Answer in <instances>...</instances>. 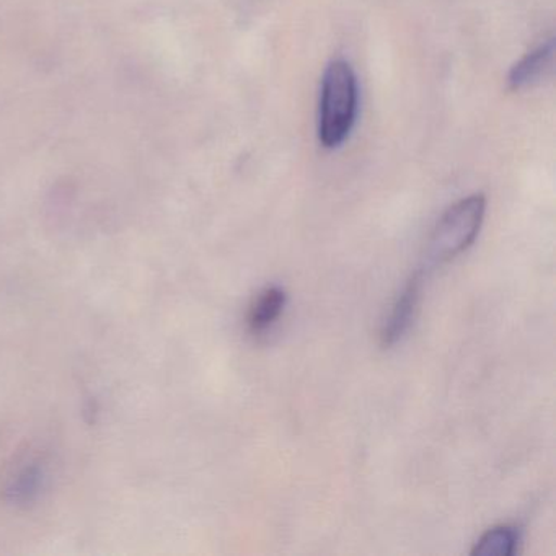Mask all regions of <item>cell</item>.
I'll return each mask as SVG.
<instances>
[{
  "mask_svg": "<svg viewBox=\"0 0 556 556\" xmlns=\"http://www.w3.org/2000/svg\"><path fill=\"white\" fill-rule=\"evenodd\" d=\"M356 74L343 60L331 61L321 80L318 139L325 149H338L353 131L357 116Z\"/></svg>",
  "mask_w": 556,
  "mask_h": 556,
  "instance_id": "cell-1",
  "label": "cell"
},
{
  "mask_svg": "<svg viewBox=\"0 0 556 556\" xmlns=\"http://www.w3.org/2000/svg\"><path fill=\"white\" fill-rule=\"evenodd\" d=\"M484 210L483 194H471L448 207L429 240L428 265H442L464 253L480 232Z\"/></svg>",
  "mask_w": 556,
  "mask_h": 556,
  "instance_id": "cell-2",
  "label": "cell"
},
{
  "mask_svg": "<svg viewBox=\"0 0 556 556\" xmlns=\"http://www.w3.org/2000/svg\"><path fill=\"white\" fill-rule=\"evenodd\" d=\"M419 289H421V275L416 273L396 299L392 314L383 325L382 333H380V343L383 348L393 346L396 341L402 340L403 334L408 330L413 318H415L416 307H418Z\"/></svg>",
  "mask_w": 556,
  "mask_h": 556,
  "instance_id": "cell-3",
  "label": "cell"
},
{
  "mask_svg": "<svg viewBox=\"0 0 556 556\" xmlns=\"http://www.w3.org/2000/svg\"><path fill=\"white\" fill-rule=\"evenodd\" d=\"M553 56H555V43H553V40L540 45L532 53L526 54L510 70L509 79H507L510 89L522 90L540 83L552 71Z\"/></svg>",
  "mask_w": 556,
  "mask_h": 556,
  "instance_id": "cell-4",
  "label": "cell"
},
{
  "mask_svg": "<svg viewBox=\"0 0 556 556\" xmlns=\"http://www.w3.org/2000/svg\"><path fill=\"white\" fill-rule=\"evenodd\" d=\"M286 294L282 289L268 288L258 294L249 312V328L253 334L263 333L273 327L285 311Z\"/></svg>",
  "mask_w": 556,
  "mask_h": 556,
  "instance_id": "cell-5",
  "label": "cell"
},
{
  "mask_svg": "<svg viewBox=\"0 0 556 556\" xmlns=\"http://www.w3.org/2000/svg\"><path fill=\"white\" fill-rule=\"evenodd\" d=\"M519 545V532L516 527H493L481 535L473 548L478 556H510L516 553Z\"/></svg>",
  "mask_w": 556,
  "mask_h": 556,
  "instance_id": "cell-6",
  "label": "cell"
}]
</instances>
